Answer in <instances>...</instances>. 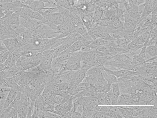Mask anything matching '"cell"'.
I'll return each instance as SVG.
<instances>
[{
	"label": "cell",
	"instance_id": "30",
	"mask_svg": "<svg viewBox=\"0 0 157 118\" xmlns=\"http://www.w3.org/2000/svg\"><path fill=\"white\" fill-rule=\"evenodd\" d=\"M114 56L107 55L101 56L97 58L96 60L101 65L103 66L105 64L108 60L113 58Z\"/></svg>",
	"mask_w": 157,
	"mask_h": 118
},
{
	"label": "cell",
	"instance_id": "8",
	"mask_svg": "<svg viewBox=\"0 0 157 118\" xmlns=\"http://www.w3.org/2000/svg\"><path fill=\"white\" fill-rule=\"evenodd\" d=\"M2 40L7 49L11 52L18 49L21 46L20 43L15 38H8Z\"/></svg>",
	"mask_w": 157,
	"mask_h": 118
},
{
	"label": "cell",
	"instance_id": "37",
	"mask_svg": "<svg viewBox=\"0 0 157 118\" xmlns=\"http://www.w3.org/2000/svg\"><path fill=\"white\" fill-rule=\"evenodd\" d=\"M54 110L60 113L61 114L64 112L63 104H56L55 106Z\"/></svg>",
	"mask_w": 157,
	"mask_h": 118
},
{
	"label": "cell",
	"instance_id": "42",
	"mask_svg": "<svg viewBox=\"0 0 157 118\" xmlns=\"http://www.w3.org/2000/svg\"><path fill=\"white\" fill-rule=\"evenodd\" d=\"M138 114L144 108V106H130Z\"/></svg>",
	"mask_w": 157,
	"mask_h": 118
},
{
	"label": "cell",
	"instance_id": "22",
	"mask_svg": "<svg viewBox=\"0 0 157 118\" xmlns=\"http://www.w3.org/2000/svg\"><path fill=\"white\" fill-rule=\"evenodd\" d=\"M103 13V11L102 9L97 6L94 11L93 22L101 19Z\"/></svg>",
	"mask_w": 157,
	"mask_h": 118
},
{
	"label": "cell",
	"instance_id": "43",
	"mask_svg": "<svg viewBox=\"0 0 157 118\" xmlns=\"http://www.w3.org/2000/svg\"><path fill=\"white\" fill-rule=\"evenodd\" d=\"M71 118H82V114L75 111L72 113Z\"/></svg>",
	"mask_w": 157,
	"mask_h": 118
},
{
	"label": "cell",
	"instance_id": "31",
	"mask_svg": "<svg viewBox=\"0 0 157 118\" xmlns=\"http://www.w3.org/2000/svg\"><path fill=\"white\" fill-rule=\"evenodd\" d=\"M110 41L101 38H98L93 40V42L97 49L99 46H104L107 44Z\"/></svg>",
	"mask_w": 157,
	"mask_h": 118
},
{
	"label": "cell",
	"instance_id": "3",
	"mask_svg": "<svg viewBox=\"0 0 157 118\" xmlns=\"http://www.w3.org/2000/svg\"><path fill=\"white\" fill-rule=\"evenodd\" d=\"M91 29L92 30L96 39L101 38L109 41L116 40L109 34L106 27L98 25Z\"/></svg>",
	"mask_w": 157,
	"mask_h": 118
},
{
	"label": "cell",
	"instance_id": "27",
	"mask_svg": "<svg viewBox=\"0 0 157 118\" xmlns=\"http://www.w3.org/2000/svg\"><path fill=\"white\" fill-rule=\"evenodd\" d=\"M57 3L65 9L71 10L72 8L69 0H55Z\"/></svg>",
	"mask_w": 157,
	"mask_h": 118
},
{
	"label": "cell",
	"instance_id": "5",
	"mask_svg": "<svg viewBox=\"0 0 157 118\" xmlns=\"http://www.w3.org/2000/svg\"><path fill=\"white\" fill-rule=\"evenodd\" d=\"M56 31L57 33L62 34L65 37L76 32L74 27L71 23L65 22L57 26Z\"/></svg>",
	"mask_w": 157,
	"mask_h": 118
},
{
	"label": "cell",
	"instance_id": "40",
	"mask_svg": "<svg viewBox=\"0 0 157 118\" xmlns=\"http://www.w3.org/2000/svg\"><path fill=\"white\" fill-rule=\"evenodd\" d=\"M112 106H101L99 111L105 113H108L111 109Z\"/></svg>",
	"mask_w": 157,
	"mask_h": 118
},
{
	"label": "cell",
	"instance_id": "32",
	"mask_svg": "<svg viewBox=\"0 0 157 118\" xmlns=\"http://www.w3.org/2000/svg\"><path fill=\"white\" fill-rule=\"evenodd\" d=\"M111 89H107L104 91L101 92L95 93L94 96L96 97L98 99V103L103 99L107 92L109 91Z\"/></svg>",
	"mask_w": 157,
	"mask_h": 118
},
{
	"label": "cell",
	"instance_id": "9",
	"mask_svg": "<svg viewBox=\"0 0 157 118\" xmlns=\"http://www.w3.org/2000/svg\"><path fill=\"white\" fill-rule=\"evenodd\" d=\"M53 54L43 59L39 65L37 66L39 70L41 71L51 67V64L53 58Z\"/></svg>",
	"mask_w": 157,
	"mask_h": 118
},
{
	"label": "cell",
	"instance_id": "26",
	"mask_svg": "<svg viewBox=\"0 0 157 118\" xmlns=\"http://www.w3.org/2000/svg\"><path fill=\"white\" fill-rule=\"evenodd\" d=\"M11 89L9 87H0V99H6Z\"/></svg>",
	"mask_w": 157,
	"mask_h": 118
},
{
	"label": "cell",
	"instance_id": "4",
	"mask_svg": "<svg viewBox=\"0 0 157 118\" xmlns=\"http://www.w3.org/2000/svg\"><path fill=\"white\" fill-rule=\"evenodd\" d=\"M18 35L10 27V25L0 24V40L15 38Z\"/></svg>",
	"mask_w": 157,
	"mask_h": 118
},
{
	"label": "cell",
	"instance_id": "1",
	"mask_svg": "<svg viewBox=\"0 0 157 118\" xmlns=\"http://www.w3.org/2000/svg\"><path fill=\"white\" fill-rule=\"evenodd\" d=\"M81 36L79 34L75 32L67 36L61 44L53 53V58L58 57L61 53L77 41Z\"/></svg>",
	"mask_w": 157,
	"mask_h": 118
},
{
	"label": "cell",
	"instance_id": "10",
	"mask_svg": "<svg viewBox=\"0 0 157 118\" xmlns=\"http://www.w3.org/2000/svg\"><path fill=\"white\" fill-rule=\"evenodd\" d=\"M111 87L112 89V100L111 105H116L118 98L120 95V87L118 82L112 84Z\"/></svg>",
	"mask_w": 157,
	"mask_h": 118
},
{
	"label": "cell",
	"instance_id": "21",
	"mask_svg": "<svg viewBox=\"0 0 157 118\" xmlns=\"http://www.w3.org/2000/svg\"><path fill=\"white\" fill-rule=\"evenodd\" d=\"M20 24V16L15 13H13L9 18V25H19Z\"/></svg>",
	"mask_w": 157,
	"mask_h": 118
},
{
	"label": "cell",
	"instance_id": "41",
	"mask_svg": "<svg viewBox=\"0 0 157 118\" xmlns=\"http://www.w3.org/2000/svg\"><path fill=\"white\" fill-rule=\"evenodd\" d=\"M9 87L7 82L6 79L0 77V87Z\"/></svg>",
	"mask_w": 157,
	"mask_h": 118
},
{
	"label": "cell",
	"instance_id": "29",
	"mask_svg": "<svg viewBox=\"0 0 157 118\" xmlns=\"http://www.w3.org/2000/svg\"><path fill=\"white\" fill-rule=\"evenodd\" d=\"M16 62L11 55L3 63L7 69L16 65Z\"/></svg>",
	"mask_w": 157,
	"mask_h": 118
},
{
	"label": "cell",
	"instance_id": "44",
	"mask_svg": "<svg viewBox=\"0 0 157 118\" xmlns=\"http://www.w3.org/2000/svg\"><path fill=\"white\" fill-rule=\"evenodd\" d=\"M7 49L2 40H0V51Z\"/></svg>",
	"mask_w": 157,
	"mask_h": 118
},
{
	"label": "cell",
	"instance_id": "24",
	"mask_svg": "<svg viewBox=\"0 0 157 118\" xmlns=\"http://www.w3.org/2000/svg\"><path fill=\"white\" fill-rule=\"evenodd\" d=\"M146 52L151 57L156 56L157 47L154 45L147 46Z\"/></svg>",
	"mask_w": 157,
	"mask_h": 118
},
{
	"label": "cell",
	"instance_id": "46",
	"mask_svg": "<svg viewBox=\"0 0 157 118\" xmlns=\"http://www.w3.org/2000/svg\"><path fill=\"white\" fill-rule=\"evenodd\" d=\"M145 2V1L144 0H137L136 4L138 6L142 4H143Z\"/></svg>",
	"mask_w": 157,
	"mask_h": 118
},
{
	"label": "cell",
	"instance_id": "6",
	"mask_svg": "<svg viewBox=\"0 0 157 118\" xmlns=\"http://www.w3.org/2000/svg\"><path fill=\"white\" fill-rule=\"evenodd\" d=\"M22 3L32 10L39 12L46 7L41 0H20Z\"/></svg>",
	"mask_w": 157,
	"mask_h": 118
},
{
	"label": "cell",
	"instance_id": "11",
	"mask_svg": "<svg viewBox=\"0 0 157 118\" xmlns=\"http://www.w3.org/2000/svg\"><path fill=\"white\" fill-rule=\"evenodd\" d=\"M95 50L87 52H81V64H86L89 62L96 59Z\"/></svg>",
	"mask_w": 157,
	"mask_h": 118
},
{
	"label": "cell",
	"instance_id": "16",
	"mask_svg": "<svg viewBox=\"0 0 157 118\" xmlns=\"http://www.w3.org/2000/svg\"><path fill=\"white\" fill-rule=\"evenodd\" d=\"M102 72L103 76L108 85H111L115 83L118 82V78L115 75L106 72L102 68Z\"/></svg>",
	"mask_w": 157,
	"mask_h": 118
},
{
	"label": "cell",
	"instance_id": "12",
	"mask_svg": "<svg viewBox=\"0 0 157 118\" xmlns=\"http://www.w3.org/2000/svg\"><path fill=\"white\" fill-rule=\"evenodd\" d=\"M82 46V45L81 41L80 39H79L77 41L68 48L61 53L59 55L65 54L74 52L80 51Z\"/></svg>",
	"mask_w": 157,
	"mask_h": 118
},
{
	"label": "cell",
	"instance_id": "39",
	"mask_svg": "<svg viewBox=\"0 0 157 118\" xmlns=\"http://www.w3.org/2000/svg\"><path fill=\"white\" fill-rule=\"evenodd\" d=\"M73 107L74 109L75 110L79 113L82 114L84 110L83 107L81 105H78L76 106H74Z\"/></svg>",
	"mask_w": 157,
	"mask_h": 118
},
{
	"label": "cell",
	"instance_id": "19",
	"mask_svg": "<svg viewBox=\"0 0 157 118\" xmlns=\"http://www.w3.org/2000/svg\"><path fill=\"white\" fill-rule=\"evenodd\" d=\"M112 88L106 93L105 96L98 105H111L112 100Z\"/></svg>",
	"mask_w": 157,
	"mask_h": 118
},
{
	"label": "cell",
	"instance_id": "20",
	"mask_svg": "<svg viewBox=\"0 0 157 118\" xmlns=\"http://www.w3.org/2000/svg\"><path fill=\"white\" fill-rule=\"evenodd\" d=\"M51 97L52 100L55 104H64L70 99L55 94H51Z\"/></svg>",
	"mask_w": 157,
	"mask_h": 118
},
{
	"label": "cell",
	"instance_id": "35",
	"mask_svg": "<svg viewBox=\"0 0 157 118\" xmlns=\"http://www.w3.org/2000/svg\"><path fill=\"white\" fill-rule=\"evenodd\" d=\"M44 117L46 118H59V115L52 112L44 110Z\"/></svg>",
	"mask_w": 157,
	"mask_h": 118
},
{
	"label": "cell",
	"instance_id": "34",
	"mask_svg": "<svg viewBox=\"0 0 157 118\" xmlns=\"http://www.w3.org/2000/svg\"><path fill=\"white\" fill-rule=\"evenodd\" d=\"M117 107L120 113L124 118L133 117L132 115L126 109L121 108L118 106H117Z\"/></svg>",
	"mask_w": 157,
	"mask_h": 118
},
{
	"label": "cell",
	"instance_id": "33",
	"mask_svg": "<svg viewBox=\"0 0 157 118\" xmlns=\"http://www.w3.org/2000/svg\"><path fill=\"white\" fill-rule=\"evenodd\" d=\"M119 107L124 109L128 112L133 117H136L138 115V112L131 108L130 106H118Z\"/></svg>",
	"mask_w": 157,
	"mask_h": 118
},
{
	"label": "cell",
	"instance_id": "28",
	"mask_svg": "<svg viewBox=\"0 0 157 118\" xmlns=\"http://www.w3.org/2000/svg\"><path fill=\"white\" fill-rule=\"evenodd\" d=\"M64 112H67L70 111L73 107V103L72 98H70L63 104Z\"/></svg>",
	"mask_w": 157,
	"mask_h": 118
},
{
	"label": "cell",
	"instance_id": "25",
	"mask_svg": "<svg viewBox=\"0 0 157 118\" xmlns=\"http://www.w3.org/2000/svg\"><path fill=\"white\" fill-rule=\"evenodd\" d=\"M12 52L8 49L0 51V64L3 63L11 55Z\"/></svg>",
	"mask_w": 157,
	"mask_h": 118
},
{
	"label": "cell",
	"instance_id": "2",
	"mask_svg": "<svg viewBox=\"0 0 157 118\" xmlns=\"http://www.w3.org/2000/svg\"><path fill=\"white\" fill-rule=\"evenodd\" d=\"M65 22V19L62 13L56 12L52 14L48 20L44 23L56 30L57 26Z\"/></svg>",
	"mask_w": 157,
	"mask_h": 118
},
{
	"label": "cell",
	"instance_id": "18",
	"mask_svg": "<svg viewBox=\"0 0 157 118\" xmlns=\"http://www.w3.org/2000/svg\"><path fill=\"white\" fill-rule=\"evenodd\" d=\"M28 107L27 104L21 103L18 107V117H26Z\"/></svg>",
	"mask_w": 157,
	"mask_h": 118
},
{
	"label": "cell",
	"instance_id": "13",
	"mask_svg": "<svg viewBox=\"0 0 157 118\" xmlns=\"http://www.w3.org/2000/svg\"><path fill=\"white\" fill-rule=\"evenodd\" d=\"M151 106H145L136 117L157 118V115L153 113L151 110Z\"/></svg>",
	"mask_w": 157,
	"mask_h": 118
},
{
	"label": "cell",
	"instance_id": "23",
	"mask_svg": "<svg viewBox=\"0 0 157 118\" xmlns=\"http://www.w3.org/2000/svg\"><path fill=\"white\" fill-rule=\"evenodd\" d=\"M74 28L75 32L81 36L88 33V31L82 22L75 26Z\"/></svg>",
	"mask_w": 157,
	"mask_h": 118
},
{
	"label": "cell",
	"instance_id": "38",
	"mask_svg": "<svg viewBox=\"0 0 157 118\" xmlns=\"http://www.w3.org/2000/svg\"><path fill=\"white\" fill-rule=\"evenodd\" d=\"M108 113L99 111L93 118H108Z\"/></svg>",
	"mask_w": 157,
	"mask_h": 118
},
{
	"label": "cell",
	"instance_id": "14",
	"mask_svg": "<svg viewBox=\"0 0 157 118\" xmlns=\"http://www.w3.org/2000/svg\"><path fill=\"white\" fill-rule=\"evenodd\" d=\"M95 93V92L93 89V86H91L81 91L76 95H71V97L72 98H74L79 97L94 96Z\"/></svg>",
	"mask_w": 157,
	"mask_h": 118
},
{
	"label": "cell",
	"instance_id": "36",
	"mask_svg": "<svg viewBox=\"0 0 157 118\" xmlns=\"http://www.w3.org/2000/svg\"><path fill=\"white\" fill-rule=\"evenodd\" d=\"M58 84L60 87V91H67L70 86V83L64 82Z\"/></svg>",
	"mask_w": 157,
	"mask_h": 118
},
{
	"label": "cell",
	"instance_id": "17",
	"mask_svg": "<svg viewBox=\"0 0 157 118\" xmlns=\"http://www.w3.org/2000/svg\"><path fill=\"white\" fill-rule=\"evenodd\" d=\"M133 94H122L119 96L117 105H128L130 100L131 99Z\"/></svg>",
	"mask_w": 157,
	"mask_h": 118
},
{
	"label": "cell",
	"instance_id": "7",
	"mask_svg": "<svg viewBox=\"0 0 157 118\" xmlns=\"http://www.w3.org/2000/svg\"><path fill=\"white\" fill-rule=\"evenodd\" d=\"M20 9L23 14L33 19L43 22L46 21L39 12L34 10L29 7L20 8Z\"/></svg>",
	"mask_w": 157,
	"mask_h": 118
},
{
	"label": "cell",
	"instance_id": "45",
	"mask_svg": "<svg viewBox=\"0 0 157 118\" xmlns=\"http://www.w3.org/2000/svg\"><path fill=\"white\" fill-rule=\"evenodd\" d=\"M93 110L87 111L86 118H92Z\"/></svg>",
	"mask_w": 157,
	"mask_h": 118
},
{
	"label": "cell",
	"instance_id": "15",
	"mask_svg": "<svg viewBox=\"0 0 157 118\" xmlns=\"http://www.w3.org/2000/svg\"><path fill=\"white\" fill-rule=\"evenodd\" d=\"M19 91L17 90L11 88V90L6 99L5 104V109L7 108L9 105L16 98Z\"/></svg>",
	"mask_w": 157,
	"mask_h": 118
}]
</instances>
